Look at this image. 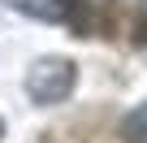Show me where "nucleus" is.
Segmentation results:
<instances>
[{"instance_id": "4", "label": "nucleus", "mask_w": 147, "mask_h": 143, "mask_svg": "<svg viewBox=\"0 0 147 143\" xmlns=\"http://www.w3.org/2000/svg\"><path fill=\"white\" fill-rule=\"evenodd\" d=\"M0 139H5V121H0Z\"/></svg>"}, {"instance_id": "3", "label": "nucleus", "mask_w": 147, "mask_h": 143, "mask_svg": "<svg viewBox=\"0 0 147 143\" xmlns=\"http://www.w3.org/2000/svg\"><path fill=\"white\" fill-rule=\"evenodd\" d=\"M121 139H125V143H147V100L134 104V108L125 113V121H121Z\"/></svg>"}, {"instance_id": "1", "label": "nucleus", "mask_w": 147, "mask_h": 143, "mask_svg": "<svg viewBox=\"0 0 147 143\" xmlns=\"http://www.w3.org/2000/svg\"><path fill=\"white\" fill-rule=\"evenodd\" d=\"M74 83H78V69H74L69 56H39V61L26 69V96H30L35 104H43V108L69 100Z\"/></svg>"}, {"instance_id": "2", "label": "nucleus", "mask_w": 147, "mask_h": 143, "mask_svg": "<svg viewBox=\"0 0 147 143\" xmlns=\"http://www.w3.org/2000/svg\"><path fill=\"white\" fill-rule=\"evenodd\" d=\"M5 5L26 18H39V22H74L82 0H5Z\"/></svg>"}]
</instances>
